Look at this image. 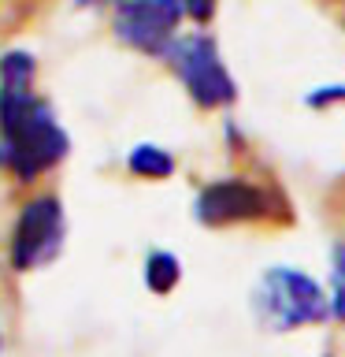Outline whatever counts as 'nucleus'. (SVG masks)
<instances>
[{"label": "nucleus", "instance_id": "nucleus-1", "mask_svg": "<svg viewBox=\"0 0 345 357\" xmlns=\"http://www.w3.org/2000/svg\"><path fill=\"white\" fill-rule=\"evenodd\" d=\"M38 60L22 49L0 56V172L30 186L63 164L71 138L52 105L38 97Z\"/></svg>", "mask_w": 345, "mask_h": 357}, {"label": "nucleus", "instance_id": "nucleus-2", "mask_svg": "<svg viewBox=\"0 0 345 357\" xmlns=\"http://www.w3.org/2000/svg\"><path fill=\"white\" fill-rule=\"evenodd\" d=\"M193 220L208 231H282L294 223V208L275 178L260 175H223L197 190Z\"/></svg>", "mask_w": 345, "mask_h": 357}, {"label": "nucleus", "instance_id": "nucleus-3", "mask_svg": "<svg viewBox=\"0 0 345 357\" xmlns=\"http://www.w3.org/2000/svg\"><path fill=\"white\" fill-rule=\"evenodd\" d=\"M252 309L267 331H300L330 320L327 290L308 272L289 264H275L260 275L252 290Z\"/></svg>", "mask_w": 345, "mask_h": 357}, {"label": "nucleus", "instance_id": "nucleus-4", "mask_svg": "<svg viewBox=\"0 0 345 357\" xmlns=\"http://www.w3.org/2000/svg\"><path fill=\"white\" fill-rule=\"evenodd\" d=\"M163 60L197 108L219 112V108H230L234 100H238V82H234V75L227 71L219 45L208 30L178 33V38L167 45Z\"/></svg>", "mask_w": 345, "mask_h": 357}, {"label": "nucleus", "instance_id": "nucleus-5", "mask_svg": "<svg viewBox=\"0 0 345 357\" xmlns=\"http://www.w3.org/2000/svg\"><path fill=\"white\" fill-rule=\"evenodd\" d=\"M63 201L52 190H38L19 205V216L8 234V264L11 272L26 275L52 264L63 250Z\"/></svg>", "mask_w": 345, "mask_h": 357}, {"label": "nucleus", "instance_id": "nucleus-6", "mask_svg": "<svg viewBox=\"0 0 345 357\" xmlns=\"http://www.w3.org/2000/svg\"><path fill=\"white\" fill-rule=\"evenodd\" d=\"M182 4L178 0H115L111 4V33L127 49L163 60L167 45L178 38L182 26Z\"/></svg>", "mask_w": 345, "mask_h": 357}, {"label": "nucleus", "instance_id": "nucleus-7", "mask_svg": "<svg viewBox=\"0 0 345 357\" xmlns=\"http://www.w3.org/2000/svg\"><path fill=\"white\" fill-rule=\"evenodd\" d=\"M175 156L163 149V145H152V142H141L134 145L130 156H127V172L134 178H149V183H163V178L175 175Z\"/></svg>", "mask_w": 345, "mask_h": 357}, {"label": "nucleus", "instance_id": "nucleus-8", "mask_svg": "<svg viewBox=\"0 0 345 357\" xmlns=\"http://www.w3.org/2000/svg\"><path fill=\"white\" fill-rule=\"evenodd\" d=\"M141 279L156 298H167L178 283H182V261H178L175 253H167V250H152L149 257H145Z\"/></svg>", "mask_w": 345, "mask_h": 357}, {"label": "nucleus", "instance_id": "nucleus-9", "mask_svg": "<svg viewBox=\"0 0 345 357\" xmlns=\"http://www.w3.org/2000/svg\"><path fill=\"white\" fill-rule=\"evenodd\" d=\"M330 320L345 324V242H334L330 250Z\"/></svg>", "mask_w": 345, "mask_h": 357}, {"label": "nucleus", "instance_id": "nucleus-10", "mask_svg": "<svg viewBox=\"0 0 345 357\" xmlns=\"http://www.w3.org/2000/svg\"><path fill=\"white\" fill-rule=\"evenodd\" d=\"M323 216L334 231H338V238L334 242H345V175L327 190V197H323Z\"/></svg>", "mask_w": 345, "mask_h": 357}, {"label": "nucleus", "instance_id": "nucleus-11", "mask_svg": "<svg viewBox=\"0 0 345 357\" xmlns=\"http://www.w3.org/2000/svg\"><path fill=\"white\" fill-rule=\"evenodd\" d=\"M305 105L308 108H334V105H345V86H319V89H312V93L305 97Z\"/></svg>", "mask_w": 345, "mask_h": 357}, {"label": "nucleus", "instance_id": "nucleus-12", "mask_svg": "<svg viewBox=\"0 0 345 357\" xmlns=\"http://www.w3.org/2000/svg\"><path fill=\"white\" fill-rule=\"evenodd\" d=\"M178 4H182V15L197 26H208L216 19V0H178Z\"/></svg>", "mask_w": 345, "mask_h": 357}, {"label": "nucleus", "instance_id": "nucleus-13", "mask_svg": "<svg viewBox=\"0 0 345 357\" xmlns=\"http://www.w3.org/2000/svg\"><path fill=\"white\" fill-rule=\"evenodd\" d=\"M78 8H89V4H115V0H74Z\"/></svg>", "mask_w": 345, "mask_h": 357}, {"label": "nucleus", "instance_id": "nucleus-14", "mask_svg": "<svg viewBox=\"0 0 345 357\" xmlns=\"http://www.w3.org/2000/svg\"><path fill=\"white\" fill-rule=\"evenodd\" d=\"M327 4H345V0H327Z\"/></svg>", "mask_w": 345, "mask_h": 357}]
</instances>
